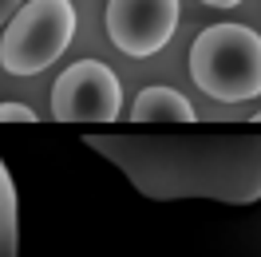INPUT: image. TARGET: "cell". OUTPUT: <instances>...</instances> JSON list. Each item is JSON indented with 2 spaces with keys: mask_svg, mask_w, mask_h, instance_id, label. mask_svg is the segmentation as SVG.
<instances>
[{
  "mask_svg": "<svg viewBox=\"0 0 261 257\" xmlns=\"http://www.w3.org/2000/svg\"><path fill=\"white\" fill-rule=\"evenodd\" d=\"M150 202H261V135H83Z\"/></svg>",
  "mask_w": 261,
  "mask_h": 257,
  "instance_id": "cell-1",
  "label": "cell"
},
{
  "mask_svg": "<svg viewBox=\"0 0 261 257\" xmlns=\"http://www.w3.org/2000/svg\"><path fill=\"white\" fill-rule=\"evenodd\" d=\"M190 80L218 103L261 95V36L245 24H210L190 44Z\"/></svg>",
  "mask_w": 261,
  "mask_h": 257,
  "instance_id": "cell-2",
  "label": "cell"
},
{
  "mask_svg": "<svg viewBox=\"0 0 261 257\" xmlns=\"http://www.w3.org/2000/svg\"><path fill=\"white\" fill-rule=\"evenodd\" d=\"M75 36L71 0H24L0 36V67L8 75H36L56 64Z\"/></svg>",
  "mask_w": 261,
  "mask_h": 257,
  "instance_id": "cell-3",
  "label": "cell"
},
{
  "mask_svg": "<svg viewBox=\"0 0 261 257\" xmlns=\"http://www.w3.org/2000/svg\"><path fill=\"white\" fill-rule=\"evenodd\" d=\"M123 115V87L107 64L75 60L51 87L56 123H115Z\"/></svg>",
  "mask_w": 261,
  "mask_h": 257,
  "instance_id": "cell-4",
  "label": "cell"
},
{
  "mask_svg": "<svg viewBox=\"0 0 261 257\" xmlns=\"http://www.w3.org/2000/svg\"><path fill=\"white\" fill-rule=\"evenodd\" d=\"M107 36L127 56H154L178 28V0H107Z\"/></svg>",
  "mask_w": 261,
  "mask_h": 257,
  "instance_id": "cell-5",
  "label": "cell"
},
{
  "mask_svg": "<svg viewBox=\"0 0 261 257\" xmlns=\"http://www.w3.org/2000/svg\"><path fill=\"white\" fill-rule=\"evenodd\" d=\"M194 119H198L194 103L182 91H174V87H163V83L143 87L135 107H130V123L135 127L139 123H194Z\"/></svg>",
  "mask_w": 261,
  "mask_h": 257,
  "instance_id": "cell-6",
  "label": "cell"
},
{
  "mask_svg": "<svg viewBox=\"0 0 261 257\" xmlns=\"http://www.w3.org/2000/svg\"><path fill=\"white\" fill-rule=\"evenodd\" d=\"M0 257H20V202L4 159H0Z\"/></svg>",
  "mask_w": 261,
  "mask_h": 257,
  "instance_id": "cell-7",
  "label": "cell"
},
{
  "mask_svg": "<svg viewBox=\"0 0 261 257\" xmlns=\"http://www.w3.org/2000/svg\"><path fill=\"white\" fill-rule=\"evenodd\" d=\"M0 123H36V111L24 103H0Z\"/></svg>",
  "mask_w": 261,
  "mask_h": 257,
  "instance_id": "cell-8",
  "label": "cell"
},
{
  "mask_svg": "<svg viewBox=\"0 0 261 257\" xmlns=\"http://www.w3.org/2000/svg\"><path fill=\"white\" fill-rule=\"evenodd\" d=\"M20 8H24V0H0V24H8Z\"/></svg>",
  "mask_w": 261,
  "mask_h": 257,
  "instance_id": "cell-9",
  "label": "cell"
},
{
  "mask_svg": "<svg viewBox=\"0 0 261 257\" xmlns=\"http://www.w3.org/2000/svg\"><path fill=\"white\" fill-rule=\"evenodd\" d=\"M202 4H210V8H233V4H242V0H202Z\"/></svg>",
  "mask_w": 261,
  "mask_h": 257,
  "instance_id": "cell-10",
  "label": "cell"
},
{
  "mask_svg": "<svg viewBox=\"0 0 261 257\" xmlns=\"http://www.w3.org/2000/svg\"><path fill=\"white\" fill-rule=\"evenodd\" d=\"M253 123H261V111H257V115H253Z\"/></svg>",
  "mask_w": 261,
  "mask_h": 257,
  "instance_id": "cell-11",
  "label": "cell"
}]
</instances>
